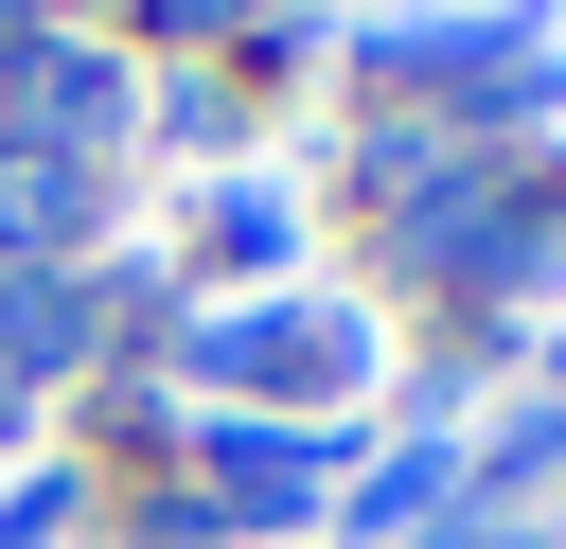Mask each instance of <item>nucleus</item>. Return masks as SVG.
<instances>
[{"label":"nucleus","mask_w":566,"mask_h":549,"mask_svg":"<svg viewBox=\"0 0 566 549\" xmlns=\"http://www.w3.org/2000/svg\"><path fill=\"white\" fill-rule=\"evenodd\" d=\"M159 18H230V0H159Z\"/></svg>","instance_id":"1"}]
</instances>
